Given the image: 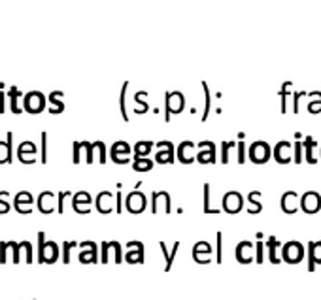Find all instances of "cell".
Masks as SVG:
<instances>
[{"label": "cell", "mask_w": 321, "mask_h": 300, "mask_svg": "<svg viewBox=\"0 0 321 300\" xmlns=\"http://www.w3.org/2000/svg\"><path fill=\"white\" fill-rule=\"evenodd\" d=\"M144 98H148V93H146V91H140V93H136L135 95V104H136L135 112L136 114H144V112H148L149 110L148 102H144Z\"/></svg>", "instance_id": "d590c367"}, {"label": "cell", "mask_w": 321, "mask_h": 300, "mask_svg": "<svg viewBox=\"0 0 321 300\" xmlns=\"http://www.w3.org/2000/svg\"><path fill=\"white\" fill-rule=\"evenodd\" d=\"M246 151H248V147H246L244 140H240L236 144V162L238 165H244L246 162Z\"/></svg>", "instance_id": "f6af8a7d"}, {"label": "cell", "mask_w": 321, "mask_h": 300, "mask_svg": "<svg viewBox=\"0 0 321 300\" xmlns=\"http://www.w3.org/2000/svg\"><path fill=\"white\" fill-rule=\"evenodd\" d=\"M174 160V151H157L155 155V162L159 165H170Z\"/></svg>", "instance_id": "7bdbcfd3"}, {"label": "cell", "mask_w": 321, "mask_h": 300, "mask_svg": "<svg viewBox=\"0 0 321 300\" xmlns=\"http://www.w3.org/2000/svg\"><path fill=\"white\" fill-rule=\"evenodd\" d=\"M79 246H82V249H96V243L91 242V240H85V242H82Z\"/></svg>", "instance_id": "94428289"}, {"label": "cell", "mask_w": 321, "mask_h": 300, "mask_svg": "<svg viewBox=\"0 0 321 300\" xmlns=\"http://www.w3.org/2000/svg\"><path fill=\"white\" fill-rule=\"evenodd\" d=\"M170 208H172V204H170V195H168L167 191L151 193V211H153V213H159V211L170 213V211H172Z\"/></svg>", "instance_id": "ba28073f"}, {"label": "cell", "mask_w": 321, "mask_h": 300, "mask_svg": "<svg viewBox=\"0 0 321 300\" xmlns=\"http://www.w3.org/2000/svg\"><path fill=\"white\" fill-rule=\"evenodd\" d=\"M127 89H128V81L123 83L121 93H119V112H121L123 121H128V110H127Z\"/></svg>", "instance_id": "836d02e7"}, {"label": "cell", "mask_w": 321, "mask_h": 300, "mask_svg": "<svg viewBox=\"0 0 321 300\" xmlns=\"http://www.w3.org/2000/svg\"><path fill=\"white\" fill-rule=\"evenodd\" d=\"M8 96H10V112H12V114H21L23 108L19 106V98H23L25 93H21V91L13 85V87H10V91H8Z\"/></svg>", "instance_id": "484cf974"}, {"label": "cell", "mask_w": 321, "mask_h": 300, "mask_svg": "<svg viewBox=\"0 0 321 300\" xmlns=\"http://www.w3.org/2000/svg\"><path fill=\"white\" fill-rule=\"evenodd\" d=\"M308 96L314 98L308 104V112L310 114H321V93L319 91H314V93H308Z\"/></svg>", "instance_id": "8d00e7d4"}, {"label": "cell", "mask_w": 321, "mask_h": 300, "mask_svg": "<svg viewBox=\"0 0 321 300\" xmlns=\"http://www.w3.org/2000/svg\"><path fill=\"white\" fill-rule=\"evenodd\" d=\"M280 206H282V210L285 211V213H297L299 211V208H301V198H299V195H297L295 191H287L282 195V200H280Z\"/></svg>", "instance_id": "ac0fdd59"}, {"label": "cell", "mask_w": 321, "mask_h": 300, "mask_svg": "<svg viewBox=\"0 0 321 300\" xmlns=\"http://www.w3.org/2000/svg\"><path fill=\"white\" fill-rule=\"evenodd\" d=\"M159 248H160V251L165 253V259H167V266H165V270H170L172 268V262H174V257H176V253H178V248H180V242H176L174 243V248H172V251L168 253V249H167V243L165 242H159Z\"/></svg>", "instance_id": "d6a6232c"}, {"label": "cell", "mask_w": 321, "mask_h": 300, "mask_svg": "<svg viewBox=\"0 0 321 300\" xmlns=\"http://www.w3.org/2000/svg\"><path fill=\"white\" fill-rule=\"evenodd\" d=\"M255 261L257 262H263V242L257 243V248H255Z\"/></svg>", "instance_id": "9f6ffc18"}, {"label": "cell", "mask_w": 321, "mask_h": 300, "mask_svg": "<svg viewBox=\"0 0 321 300\" xmlns=\"http://www.w3.org/2000/svg\"><path fill=\"white\" fill-rule=\"evenodd\" d=\"M100 248H102V262H108V255H110L108 242H102V243H100Z\"/></svg>", "instance_id": "6f0895ef"}, {"label": "cell", "mask_w": 321, "mask_h": 300, "mask_svg": "<svg viewBox=\"0 0 321 300\" xmlns=\"http://www.w3.org/2000/svg\"><path fill=\"white\" fill-rule=\"evenodd\" d=\"M13 208V204L10 202V193L8 191H0V215L4 213H10V210Z\"/></svg>", "instance_id": "f35d334b"}, {"label": "cell", "mask_w": 321, "mask_h": 300, "mask_svg": "<svg viewBox=\"0 0 321 300\" xmlns=\"http://www.w3.org/2000/svg\"><path fill=\"white\" fill-rule=\"evenodd\" d=\"M270 155H272V147L266 144V142H253L250 147H248V157H250L251 162L255 165H264L269 162Z\"/></svg>", "instance_id": "3957f363"}, {"label": "cell", "mask_w": 321, "mask_h": 300, "mask_svg": "<svg viewBox=\"0 0 321 300\" xmlns=\"http://www.w3.org/2000/svg\"><path fill=\"white\" fill-rule=\"evenodd\" d=\"M221 206H223V211H227V213H238L244 206V198L238 191H227L223 195Z\"/></svg>", "instance_id": "8992f818"}, {"label": "cell", "mask_w": 321, "mask_h": 300, "mask_svg": "<svg viewBox=\"0 0 321 300\" xmlns=\"http://www.w3.org/2000/svg\"><path fill=\"white\" fill-rule=\"evenodd\" d=\"M308 259H310L308 270H314L315 262H321V240H317V242H310Z\"/></svg>", "instance_id": "83f0119b"}, {"label": "cell", "mask_w": 321, "mask_h": 300, "mask_svg": "<svg viewBox=\"0 0 321 300\" xmlns=\"http://www.w3.org/2000/svg\"><path fill=\"white\" fill-rule=\"evenodd\" d=\"M319 157H321V149H319Z\"/></svg>", "instance_id": "6125c7cd"}, {"label": "cell", "mask_w": 321, "mask_h": 300, "mask_svg": "<svg viewBox=\"0 0 321 300\" xmlns=\"http://www.w3.org/2000/svg\"><path fill=\"white\" fill-rule=\"evenodd\" d=\"M79 261L82 262H96V249H82Z\"/></svg>", "instance_id": "bcb514c9"}, {"label": "cell", "mask_w": 321, "mask_h": 300, "mask_svg": "<svg viewBox=\"0 0 321 300\" xmlns=\"http://www.w3.org/2000/svg\"><path fill=\"white\" fill-rule=\"evenodd\" d=\"M47 102H49V114L59 115L64 112V104H63V91H53L51 95L47 96Z\"/></svg>", "instance_id": "d4e9b609"}, {"label": "cell", "mask_w": 321, "mask_h": 300, "mask_svg": "<svg viewBox=\"0 0 321 300\" xmlns=\"http://www.w3.org/2000/svg\"><path fill=\"white\" fill-rule=\"evenodd\" d=\"M266 248H269V255L272 262H280V255H278V248H282V243L278 242L276 238L266 240Z\"/></svg>", "instance_id": "74e56055"}, {"label": "cell", "mask_w": 321, "mask_h": 300, "mask_svg": "<svg viewBox=\"0 0 321 300\" xmlns=\"http://www.w3.org/2000/svg\"><path fill=\"white\" fill-rule=\"evenodd\" d=\"M6 93L4 91H0V115L6 114Z\"/></svg>", "instance_id": "11a10c76"}, {"label": "cell", "mask_w": 321, "mask_h": 300, "mask_svg": "<svg viewBox=\"0 0 321 300\" xmlns=\"http://www.w3.org/2000/svg\"><path fill=\"white\" fill-rule=\"evenodd\" d=\"M210 255H212V246L208 242H199L193 248V259L200 264H208L210 262Z\"/></svg>", "instance_id": "ffe728a7"}, {"label": "cell", "mask_w": 321, "mask_h": 300, "mask_svg": "<svg viewBox=\"0 0 321 300\" xmlns=\"http://www.w3.org/2000/svg\"><path fill=\"white\" fill-rule=\"evenodd\" d=\"M82 151H84L82 142H74V144H72V162H74V165H79V162H82Z\"/></svg>", "instance_id": "ee69618b"}, {"label": "cell", "mask_w": 321, "mask_h": 300, "mask_svg": "<svg viewBox=\"0 0 321 300\" xmlns=\"http://www.w3.org/2000/svg\"><path fill=\"white\" fill-rule=\"evenodd\" d=\"M127 249H128V253L125 255L127 262H142L144 261V243L142 242L130 240V242H127Z\"/></svg>", "instance_id": "44dd1931"}, {"label": "cell", "mask_w": 321, "mask_h": 300, "mask_svg": "<svg viewBox=\"0 0 321 300\" xmlns=\"http://www.w3.org/2000/svg\"><path fill=\"white\" fill-rule=\"evenodd\" d=\"M200 85H202V89H204V112H202V119H200V121L206 123L208 115H210V110H212V91H210V85L206 81H202Z\"/></svg>", "instance_id": "f546056e"}, {"label": "cell", "mask_w": 321, "mask_h": 300, "mask_svg": "<svg viewBox=\"0 0 321 300\" xmlns=\"http://www.w3.org/2000/svg\"><path fill=\"white\" fill-rule=\"evenodd\" d=\"M259 197H261V193L259 191H251L250 195H248V202H250V213H261V210H263V204L259 202Z\"/></svg>", "instance_id": "e575fe53"}, {"label": "cell", "mask_w": 321, "mask_h": 300, "mask_svg": "<svg viewBox=\"0 0 321 300\" xmlns=\"http://www.w3.org/2000/svg\"><path fill=\"white\" fill-rule=\"evenodd\" d=\"M202 191H204V202H202V211L204 213H219L221 210H218V208H213L212 206V185L210 183H204V187H202Z\"/></svg>", "instance_id": "4316f807"}, {"label": "cell", "mask_w": 321, "mask_h": 300, "mask_svg": "<svg viewBox=\"0 0 321 300\" xmlns=\"http://www.w3.org/2000/svg\"><path fill=\"white\" fill-rule=\"evenodd\" d=\"M301 210L306 213H317L321 210V197L319 193L306 191L301 198Z\"/></svg>", "instance_id": "7c38bea8"}, {"label": "cell", "mask_w": 321, "mask_h": 300, "mask_svg": "<svg viewBox=\"0 0 321 300\" xmlns=\"http://www.w3.org/2000/svg\"><path fill=\"white\" fill-rule=\"evenodd\" d=\"M116 211L121 213L123 211V200H121V193H116Z\"/></svg>", "instance_id": "680465c9"}, {"label": "cell", "mask_w": 321, "mask_h": 300, "mask_svg": "<svg viewBox=\"0 0 321 300\" xmlns=\"http://www.w3.org/2000/svg\"><path fill=\"white\" fill-rule=\"evenodd\" d=\"M155 147H157V151H174L176 149L172 142H159V144H155Z\"/></svg>", "instance_id": "db71d44e"}, {"label": "cell", "mask_w": 321, "mask_h": 300, "mask_svg": "<svg viewBox=\"0 0 321 300\" xmlns=\"http://www.w3.org/2000/svg\"><path fill=\"white\" fill-rule=\"evenodd\" d=\"M40 162H47V132H40Z\"/></svg>", "instance_id": "60d3db41"}, {"label": "cell", "mask_w": 321, "mask_h": 300, "mask_svg": "<svg viewBox=\"0 0 321 300\" xmlns=\"http://www.w3.org/2000/svg\"><path fill=\"white\" fill-rule=\"evenodd\" d=\"M82 146H84V151H85V162L87 165H93L95 159H93V142H82Z\"/></svg>", "instance_id": "c3c4849f"}, {"label": "cell", "mask_w": 321, "mask_h": 300, "mask_svg": "<svg viewBox=\"0 0 321 300\" xmlns=\"http://www.w3.org/2000/svg\"><path fill=\"white\" fill-rule=\"evenodd\" d=\"M91 204H93V198L87 191H79L72 197V210L76 213H89Z\"/></svg>", "instance_id": "9a60e30c"}, {"label": "cell", "mask_w": 321, "mask_h": 300, "mask_svg": "<svg viewBox=\"0 0 321 300\" xmlns=\"http://www.w3.org/2000/svg\"><path fill=\"white\" fill-rule=\"evenodd\" d=\"M146 206H148V198L142 191H130L125 198V210L128 213H132V215H138L142 211L146 210Z\"/></svg>", "instance_id": "277c9868"}, {"label": "cell", "mask_w": 321, "mask_h": 300, "mask_svg": "<svg viewBox=\"0 0 321 300\" xmlns=\"http://www.w3.org/2000/svg\"><path fill=\"white\" fill-rule=\"evenodd\" d=\"M232 149H236V142L227 140L221 144V162H223V165L229 162V153H231Z\"/></svg>", "instance_id": "ab89813d"}, {"label": "cell", "mask_w": 321, "mask_h": 300, "mask_svg": "<svg viewBox=\"0 0 321 300\" xmlns=\"http://www.w3.org/2000/svg\"><path fill=\"white\" fill-rule=\"evenodd\" d=\"M36 153H38L36 144L31 140L21 142L19 147H17V159H19L21 165H34L36 162Z\"/></svg>", "instance_id": "52a82bcc"}, {"label": "cell", "mask_w": 321, "mask_h": 300, "mask_svg": "<svg viewBox=\"0 0 321 300\" xmlns=\"http://www.w3.org/2000/svg\"><path fill=\"white\" fill-rule=\"evenodd\" d=\"M315 147H317V142L312 136H306L304 142H302V151H304V159L308 165H315L317 162V157H315Z\"/></svg>", "instance_id": "cb8c5ba5"}, {"label": "cell", "mask_w": 321, "mask_h": 300, "mask_svg": "<svg viewBox=\"0 0 321 300\" xmlns=\"http://www.w3.org/2000/svg\"><path fill=\"white\" fill-rule=\"evenodd\" d=\"M8 249H10V243L0 242V262H2V264L8 261Z\"/></svg>", "instance_id": "f5cc1de1"}, {"label": "cell", "mask_w": 321, "mask_h": 300, "mask_svg": "<svg viewBox=\"0 0 321 300\" xmlns=\"http://www.w3.org/2000/svg\"><path fill=\"white\" fill-rule=\"evenodd\" d=\"M76 246V242H64L63 246V262L64 264H68L70 262V249Z\"/></svg>", "instance_id": "681fc988"}, {"label": "cell", "mask_w": 321, "mask_h": 300, "mask_svg": "<svg viewBox=\"0 0 321 300\" xmlns=\"http://www.w3.org/2000/svg\"><path fill=\"white\" fill-rule=\"evenodd\" d=\"M13 160V134L8 132L6 142H0V165H12Z\"/></svg>", "instance_id": "7402d4cb"}, {"label": "cell", "mask_w": 321, "mask_h": 300, "mask_svg": "<svg viewBox=\"0 0 321 300\" xmlns=\"http://www.w3.org/2000/svg\"><path fill=\"white\" fill-rule=\"evenodd\" d=\"M72 193L70 191H61L57 195V213H64V202H66V198L70 197Z\"/></svg>", "instance_id": "7dc6e473"}, {"label": "cell", "mask_w": 321, "mask_h": 300, "mask_svg": "<svg viewBox=\"0 0 321 300\" xmlns=\"http://www.w3.org/2000/svg\"><path fill=\"white\" fill-rule=\"evenodd\" d=\"M36 206H38L40 213H44V215L53 213V211H55V193L42 191L40 193L38 200H36Z\"/></svg>", "instance_id": "d6986e66"}, {"label": "cell", "mask_w": 321, "mask_h": 300, "mask_svg": "<svg viewBox=\"0 0 321 300\" xmlns=\"http://www.w3.org/2000/svg\"><path fill=\"white\" fill-rule=\"evenodd\" d=\"M96 157V160L104 165L106 160H108V149H106V144L102 140L98 142H93V159Z\"/></svg>", "instance_id": "f1b7e54d"}, {"label": "cell", "mask_w": 321, "mask_h": 300, "mask_svg": "<svg viewBox=\"0 0 321 300\" xmlns=\"http://www.w3.org/2000/svg\"><path fill=\"white\" fill-rule=\"evenodd\" d=\"M21 108L29 112V114H42L45 108H47V98L42 91H29L25 96H23V104Z\"/></svg>", "instance_id": "7a4b0ae2"}, {"label": "cell", "mask_w": 321, "mask_h": 300, "mask_svg": "<svg viewBox=\"0 0 321 300\" xmlns=\"http://www.w3.org/2000/svg\"><path fill=\"white\" fill-rule=\"evenodd\" d=\"M130 153H132L130 146L123 140L116 142L114 146L110 147V159L114 160L116 165H127L128 160H130Z\"/></svg>", "instance_id": "5b68a950"}, {"label": "cell", "mask_w": 321, "mask_h": 300, "mask_svg": "<svg viewBox=\"0 0 321 300\" xmlns=\"http://www.w3.org/2000/svg\"><path fill=\"white\" fill-rule=\"evenodd\" d=\"M155 147V144L151 140H146V142H136L135 147H132V153L135 157H148L149 151Z\"/></svg>", "instance_id": "4dcf8cb0"}, {"label": "cell", "mask_w": 321, "mask_h": 300, "mask_svg": "<svg viewBox=\"0 0 321 300\" xmlns=\"http://www.w3.org/2000/svg\"><path fill=\"white\" fill-rule=\"evenodd\" d=\"M216 236H218V262H221V240H223V234L218 232Z\"/></svg>", "instance_id": "91938a15"}, {"label": "cell", "mask_w": 321, "mask_h": 300, "mask_svg": "<svg viewBox=\"0 0 321 300\" xmlns=\"http://www.w3.org/2000/svg\"><path fill=\"white\" fill-rule=\"evenodd\" d=\"M151 168H153V160L148 157H135L132 160V170L136 172H149Z\"/></svg>", "instance_id": "1f68e13d"}, {"label": "cell", "mask_w": 321, "mask_h": 300, "mask_svg": "<svg viewBox=\"0 0 321 300\" xmlns=\"http://www.w3.org/2000/svg\"><path fill=\"white\" fill-rule=\"evenodd\" d=\"M95 208L98 213H102V215H108L114 211V193L110 191H100L96 195V200H95Z\"/></svg>", "instance_id": "2e32d148"}, {"label": "cell", "mask_w": 321, "mask_h": 300, "mask_svg": "<svg viewBox=\"0 0 321 300\" xmlns=\"http://www.w3.org/2000/svg\"><path fill=\"white\" fill-rule=\"evenodd\" d=\"M293 159H295V162L299 165L302 160V144L299 140L295 142V146H293Z\"/></svg>", "instance_id": "816d5d0a"}, {"label": "cell", "mask_w": 321, "mask_h": 300, "mask_svg": "<svg viewBox=\"0 0 321 300\" xmlns=\"http://www.w3.org/2000/svg\"><path fill=\"white\" fill-rule=\"evenodd\" d=\"M195 149H197V144H193V142L185 140L181 142L178 149H176V157L180 160L181 165H191L197 160V155H195Z\"/></svg>", "instance_id": "4fadbf2b"}, {"label": "cell", "mask_w": 321, "mask_h": 300, "mask_svg": "<svg viewBox=\"0 0 321 300\" xmlns=\"http://www.w3.org/2000/svg\"><path fill=\"white\" fill-rule=\"evenodd\" d=\"M253 255H255V248L251 246V242H240L236 246V259L240 262H251L253 261Z\"/></svg>", "instance_id": "603a6c76"}, {"label": "cell", "mask_w": 321, "mask_h": 300, "mask_svg": "<svg viewBox=\"0 0 321 300\" xmlns=\"http://www.w3.org/2000/svg\"><path fill=\"white\" fill-rule=\"evenodd\" d=\"M272 153H274V159L280 162V165H289L291 160H293V144L291 142H278L276 147L272 149Z\"/></svg>", "instance_id": "5bb4252c"}, {"label": "cell", "mask_w": 321, "mask_h": 300, "mask_svg": "<svg viewBox=\"0 0 321 300\" xmlns=\"http://www.w3.org/2000/svg\"><path fill=\"white\" fill-rule=\"evenodd\" d=\"M185 108V98L180 91H167L165 93V121H170L172 115H178Z\"/></svg>", "instance_id": "6da1fadb"}, {"label": "cell", "mask_w": 321, "mask_h": 300, "mask_svg": "<svg viewBox=\"0 0 321 300\" xmlns=\"http://www.w3.org/2000/svg\"><path fill=\"white\" fill-rule=\"evenodd\" d=\"M199 153H197V160L200 165H213L216 162V144L213 142H199Z\"/></svg>", "instance_id": "30bf717a"}, {"label": "cell", "mask_w": 321, "mask_h": 300, "mask_svg": "<svg viewBox=\"0 0 321 300\" xmlns=\"http://www.w3.org/2000/svg\"><path fill=\"white\" fill-rule=\"evenodd\" d=\"M19 246H21V249L25 251V261L32 262V246H31V242L23 240V242H19Z\"/></svg>", "instance_id": "f907efd6"}, {"label": "cell", "mask_w": 321, "mask_h": 300, "mask_svg": "<svg viewBox=\"0 0 321 300\" xmlns=\"http://www.w3.org/2000/svg\"><path fill=\"white\" fill-rule=\"evenodd\" d=\"M32 202H34V197H32L29 191H19L13 198V210L17 213H31L32 211Z\"/></svg>", "instance_id": "e0dca14e"}, {"label": "cell", "mask_w": 321, "mask_h": 300, "mask_svg": "<svg viewBox=\"0 0 321 300\" xmlns=\"http://www.w3.org/2000/svg\"><path fill=\"white\" fill-rule=\"evenodd\" d=\"M291 87H293V83L285 81L283 83L282 91H280V96H282V114L287 112V98H289V95H291Z\"/></svg>", "instance_id": "b9f144b4"}, {"label": "cell", "mask_w": 321, "mask_h": 300, "mask_svg": "<svg viewBox=\"0 0 321 300\" xmlns=\"http://www.w3.org/2000/svg\"><path fill=\"white\" fill-rule=\"evenodd\" d=\"M59 255H61V251H59L55 240H45L44 248L38 249V261L45 262V264H53L59 259Z\"/></svg>", "instance_id": "9c48e42d"}, {"label": "cell", "mask_w": 321, "mask_h": 300, "mask_svg": "<svg viewBox=\"0 0 321 300\" xmlns=\"http://www.w3.org/2000/svg\"><path fill=\"white\" fill-rule=\"evenodd\" d=\"M282 257H283V261L291 262V264L301 262L302 257H304V248H302V243L287 242L285 246H283V249H282Z\"/></svg>", "instance_id": "8fae6325"}]
</instances>
